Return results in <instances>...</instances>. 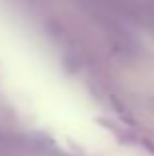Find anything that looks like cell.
Returning <instances> with one entry per match:
<instances>
[{"mask_svg": "<svg viewBox=\"0 0 154 156\" xmlns=\"http://www.w3.org/2000/svg\"><path fill=\"white\" fill-rule=\"evenodd\" d=\"M146 22H148V26H150V30L154 32V2L148 6V10H146Z\"/></svg>", "mask_w": 154, "mask_h": 156, "instance_id": "6da1fadb", "label": "cell"}]
</instances>
